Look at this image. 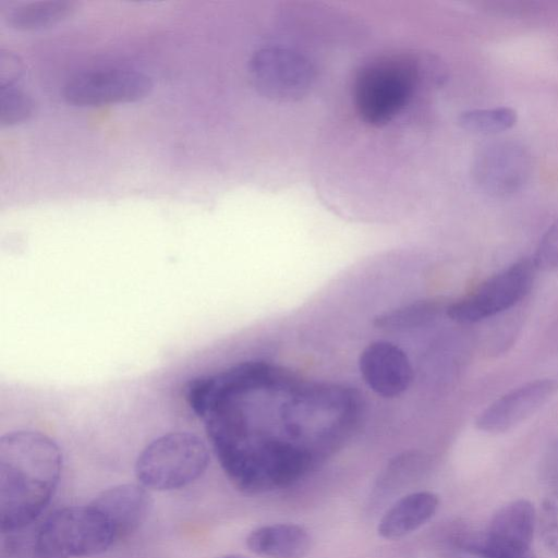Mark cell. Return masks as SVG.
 Here are the masks:
<instances>
[{
	"mask_svg": "<svg viewBox=\"0 0 558 558\" xmlns=\"http://www.w3.org/2000/svg\"><path fill=\"white\" fill-rule=\"evenodd\" d=\"M531 170L529 149L512 140H499L482 146L471 166L476 185L494 197H507L519 192L527 182Z\"/></svg>",
	"mask_w": 558,
	"mask_h": 558,
	"instance_id": "8",
	"label": "cell"
},
{
	"mask_svg": "<svg viewBox=\"0 0 558 558\" xmlns=\"http://www.w3.org/2000/svg\"><path fill=\"white\" fill-rule=\"evenodd\" d=\"M23 63L19 56L11 51H0V85L17 84L23 76Z\"/></svg>",
	"mask_w": 558,
	"mask_h": 558,
	"instance_id": "22",
	"label": "cell"
},
{
	"mask_svg": "<svg viewBox=\"0 0 558 558\" xmlns=\"http://www.w3.org/2000/svg\"><path fill=\"white\" fill-rule=\"evenodd\" d=\"M218 558H247V557H244L242 555H226V556H221Z\"/></svg>",
	"mask_w": 558,
	"mask_h": 558,
	"instance_id": "23",
	"label": "cell"
},
{
	"mask_svg": "<svg viewBox=\"0 0 558 558\" xmlns=\"http://www.w3.org/2000/svg\"><path fill=\"white\" fill-rule=\"evenodd\" d=\"M537 526L544 545L558 556V485L546 487L537 513Z\"/></svg>",
	"mask_w": 558,
	"mask_h": 558,
	"instance_id": "19",
	"label": "cell"
},
{
	"mask_svg": "<svg viewBox=\"0 0 558 558\" xmlns=\"http://www.w3.org/2000/svg\"><path fill=\"white\" fill-rule=\"evenodd\" d=\"M439 313L436 302L421 300L380 314L374 319V325L386 331H405L429 324Z\"/></svg>",
	"mask_w": 558,
	"mask_h": 558,
	"instance_id": "17",
	"label": "cell"
},
{
	"mask_svg": "<svg viewBox=\"0 0 558 558\" xmlns=\"http://www.w3.org/2000/svg\"><path fill=\"white\" fill-rule=\"evenodd\" d=\"M116 541L110 524L89 504L54 511L40 526L33 550L37 558L90 557Z\"/></svg>",
	"mask_w": 558,
	"mask_h": 558,
	"instance_id": "3",
	"label": "cell"
},
{
	"mask_svg": "<svg viewBox=\"0 0 558 558\" xmlns=\"http://www.w3.org/2000/svg\"><path fill=\"white\" fill-rule=\"evenodd\" d=\"M311 452L294 444L255 438L232 485L245 495H259L292 485L308 470Z\"/></svg>",
	"mask_w": 558,
	"mask_h": 558,
	"instance_id": "6",
	"label": "cell"
},
{
	"mask_svg": "<svg viewBox=\"0 0 558 558\" xmlns=\"http://www.w3.org/2000/svg\"><path fill=\"white\" fill-rule=\"evenodd\" d=\"M439 498L427 490L408 494L398 499L381 517L377 532L386 539H397L418 530L436 513Z\"/></svg>",
	"mask_w": 558,
	"mask_h": 558,
	"instance_id": "13",
	"label": "cell"
},
{
	"mask_svg": "<svg viewBox=\"0 0 558 558\" xmlns=\"http://www.w3.org/2000/svg\"><path fill=\"white\" fill-rule=\"evenodd\" d=\"M517 121V111L506 106L468 109L461 111L457 118L458 125L461 129L482 135L507 131L515 125Z\"/></svg>",
	"mask_w": 558,
	"mask_h": 558,
	"instance_id": "16",
	"label": "cell"
},
{
	"mask_svg": "<svg viewBox=\"0 0 558 558\" xmlns=\"http://www.w3.org/2000/svg\"><path fill=\"white\" fill-rule=\"evenodd\" d=\"M34 111V102L17 84L0 85V124L12 126L26 121Z\"/></svg>",
	"mask_w": 558,
	"mask_h": 558,
	"instance_id": "18",
	"label": "cell"
},
{
	"mask_svg": "<svg viewBox=\"0 0 558 558\" xmlns=\"http://www.w3.org/2000/svg\"><path fill=\"white\" fill-rule=\"evenodd\" d=\"M247 548L264 558H304L312 538L301 525L276 523L259 526L246 537Z\"/></svg>",
	"mask_w": 558,
	"mask_h": 558,
	"instance_id": "14",
	"label": "cell"
},
{
	"mask_svg": "<svg viewBox=\"0 0 558 558\" xmlns=\"http://www.w3.org/2000/svg\"><path fill=\"white\" fill-rule=\"evenodd\" d=\"M90 505L105 517L119 541L146 521L153 500L143 485L121 484L101 492Z\"/></svg>",
	"mask_w": 558,
	"mask_h": 558,
	"instance_id": "12",
	"label": "cell"
},
{
	"mask_svg": "<svg viewBox=\"0 0 558 558\" xmlns=\"http://www.w3.org/2000/svg\"><path fill=\"white\" fill-rule=\"evenodd\" d=\"M364 383L377 396L392 399L404 393L413 380V368L405 352L396 343L375 340L359 356Z\"/></svg>",
	"mask_w": 558,
	"mask_h": 558,
	"instance_id": "11",
	"label": "cell"
},
{
	"mask_svg": "<svg viewBox=\"0 0 558 558\" xmlns=\"http://www.w3.org/2000/svg\"><path fill=\"white\" fill-rule=\"evenodd\" d=\"M541 480L546 487L558 485V439L545 450L539 466Z\"/></svg>",
	"mask_w": 558,
	"mask_h": 558,
	"instance_id": "21",
	"label": "cell"
},
{
	"mask_svg": "<svg viewBox=\"0 0 558 558\" xmlns=\"http://www.w3.org/2000/svg\"><path fill=\"white\" fill-rule=\"evenodd\" d=\"M72 1L47 0L15 5L5 15L7 24L22 32L38 31L56 25L75 11Z\"/></svg>",
	"mask_w": 558,
	"mask_h": 558,
	"instance_id": "15",
	"label": "cell"
},
{
	"mask_svg": "<svg viewBox=\"0 0 558 558\" xmlns=\"http://www.w3.org/2000/svg\"><path fill=\"white\" fill-rule=\"evenodd\" d=\"M557 390L558 383L550 378L522 384L486 407L475 420V425L489 434L508 432L536 413Z\"/></svg>",
	"mask_w": 558,
	"mask_h": 558,
	"instance_id": "10",
	"label": "cell"
},
{
	"mask_svg": "<svg viewBox=\"0 0 558 558\" xmlns=\"http://www.w3.org/2000/svg\"><path fill=\"white\" fill-rule=\"evenodd\" d=\"M450 80L444 57L420 39L362 49L342 73L331 112V171L379 197L418 196L421 158Z\"/></svg>",
	"mask_w": 558,
	"mask_h": 558,
	"instance_id": "1",
	"label": "cell"
},
{
	"mask_svg": "<svg viewBox=\"0 0 558 558\" xmlns=\"http://www.w3.org/2000/svg\"><path fill=\"white\" fill-rule=\"evenodd\" d=\"M537 527L534 505L524 498L498 508L483 532H464L456 545L480 558H537L532 544Z\"/></svg>",
	"mask_w": 558,
	"mask_h": 558,
	"instance_id": "5",
	"label": "cell"
},
{
	"mask_svg": "<svg viewBox=\"0 0 558 558\" xmlns=\"http://www.w3.org/2000/svg\"><path fill=\"white\" fill-rule=\"evenodd\" d=\"M153 84L149 76L131 69L111 68L77 73L62 88L68 104L80 107L133 102L146 97Z\"/></svg>",
	"mask_w": 558,
	"mask_h": 558,
	"instance_id": "9",
	"label": "cell"
},
{
	"mask_svg": "<svg viewBox=\"0 0 558 558\" xmlns=\"http://www.w3.org/2000/svg\"><path fill=\"white\" fill-rule=\"evenodd\" d=\"M62 457L57 444L33 430L0 438V527L19 531L48 506L58 486Z\"/></svg>",
	"mask_w": 558,
	"mask_h": 558,
	"instance_id": "2",
	"label": "cell"
},
{
	"mask_svg": "<svg viewBox=\"0 0 558 558\" xmlns=\"http://www.w3.org/2000/svg\"><path fill=\"white\" fill-rule=\"evenodd\" d=\"M536 270L533 258L520 259L486 279L469 295L450 304L446 314L461 324L494 317L513 307L530 293Z\"/></svg>",
	"mask_w": 558,
	"mask_h": 558,
	"instance_id": "7",
	"label": "cell"
},
{
	"mask_svg": "<svg viewBox=\"0 0 558 558\" xmlns=\"http://www.w3.org/2000/svg\"><path fill=\"white\" fill-rule=\"evenodd\" d=\"M209 464L206 445L196 435L175 432L154 439L140 453L135 475L154 490H172L197 480Z\"/></svg>",
	"mask_w": 558,
	"mask_h": 558,
	"instance_id": "4",
	"label": "cell"
},
{
	"mask_svg": "<svg viewBox=\"0 0 558 558\" xmlns=\"http://www.w3.org/2000/svg\"><path fill=\"white\" fill-rule=\"evenodd\" d=\"M533 262L537 269L548 271L558 268V219L543 234Z\"/></svg>",
	"mask_w": 558,
	"mask_h": 558,
	"instance_id": "20",
	"label": "cell"
}]
</instances>
